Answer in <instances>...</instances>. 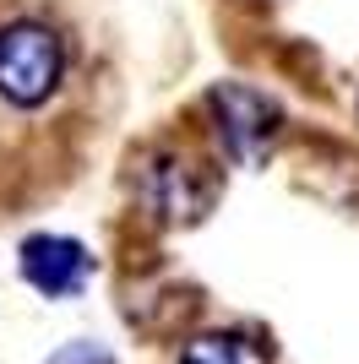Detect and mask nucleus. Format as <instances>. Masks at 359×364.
Masks as SVG:
<instances>
[{
  "mask_svg": "<svg viewBox=\"0 0 359 364\" xmlns=\"http://www.w3.org/2000/svg\"><path fill=\"white\" fill-rule=\"evenodd\" d=\"M66 76V44L49 22H6L0 28V98L16 109H38L55 98Z\"/></svg>",
  "mask_w": 359,
  "mask_h": 364,
  "instance_id": "obj_1",
  "label": "nucleus"
},
{
  "mask_svg": "<svg viewBox=\"0 0 359 364\" xmlns=\"http://www.w3.org/2000/svg\"><path fill=\"white\" fill-rule=\"evenodd\" d=\"M207 104H212V125H218V141H224L229 158H234V164H261L272 136H278V125H283L278 104H272L267 92L234 87V82L212 87Z\"/></svg>",
  "mask_w": 359,
  "mask_h": 364,
  "instance_id": "obj_2",
  "label": "nucleus"
},
{
  "mask_svg": "<svg viewBox=\"0 0 359 364\" xmlns=\"http://www.w3.org/2000/svg\"><path fill=\"white\" fill-rule=\"evenodd\" d=\"M16 267H22V277H28L44 299H66V294H76L93 277L88 245L66 240V234H33V240H22Z\"/></svg>",
  "mask_w": 359,
  "mask_h": 364,
  "instance_id": "obj_3",
  "label": "nucleus"
},
{
  "mask_svg": "<svg viewBox=\"0 0 359 364\" xmlns=\"http://www.w3.org/2000/svg\"><path fill=\"white\" fill-rule=\"evenodd\" d=\"M180 364H272L251 332H202L180 348Z\"/></svg>",
  "mask_w": 359,
  "mask_h": 364,
  "instance_id": "obj_4",
  "label": "nucleus"
},
{
  "mask_svg": "<svg viewBox=\"0 0 359 364\" xmlns=\"http://www.w3.org/2000/svg\"><path fill=\"white\" fill-rule=\"evenodd\" d=\"M49 364H115L104 348H93V343H71V348H60Z\"/></svg>",
  "mask_w": 359,
  "mask_h": 364,
  "instance_id": "obj_5",
  "label": "nucleus"
}]
</instances>
